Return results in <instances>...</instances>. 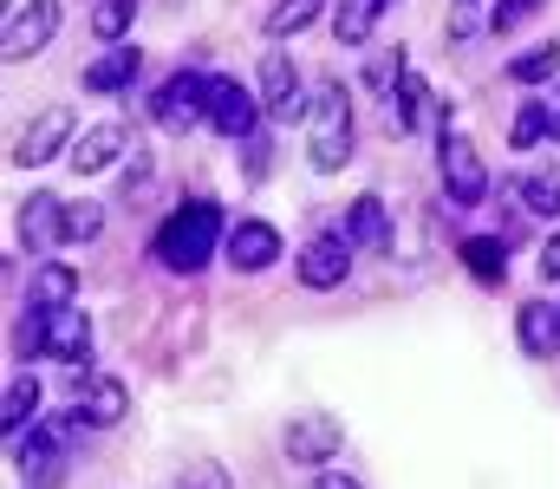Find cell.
I'll use <instances>...</instances> for the list:
<instances>
[{
  "label": "cell",
  "instance_id": "7",
  "mask_svg": "<svg viewBox=\"0 0 560 489\" xmlns=\"http://www.w3.org/2000/svg\"><path fill=\"white\" fill-rule=\"evenodd\" d=\"M443 183H450V202H463V209H476L482 202V189H489V170L476 158V144L469 138H443Z\"/></svg>",
  "mask_w": 560,
  "mask_h": 489
},
{
  "label": "cell",
  "instance_id": "21",
  "mask_svg": "<svg viewBox=\"0 0 560 489\" xmlns=\"http://www.w3.org/2000/svg\"><path fill=\"white\" fill-rule=\"evenodd\" d=\"M456 255L469 261V275H476V281H495V288H502V275H509V248H502L495 235H469Z\"/></svg>",
  "mask_w": 560,
  "mask_h": 489
},
{
  "label": "cell",
  "instance_id": "23",
  "mask_svg": "<svg viewBox=\"0 0 560 489\" xmlns=\"http://www.w3.org/2000/svg\"><path fill=\"white\" fill-rule=\"evenodd\" d=\"M378 7L385 0H339V46H365L372 39V26H378Z\"/></svg>",
  "mask_w": 560,
  "mask_h": 489
},
{
  "label": "cell",
  "instance_id": "27",
  "mask_svg": "<svg viewBox=\"0 0 560 489\" xmlns=\"http://www.w3.org/2000/svg\"><path fill=\"white\" fill-rule=\"evenodd\" d=\"M131 20H138V0H98V7H92V33H98V39H125Z\"/></svg>",
  "mask_w": 560,
  "mask_h": 489
},
{
  "label": "cell",
  "instance_id": "16",
  "mask_svg": "<svg viewBox=\"0 0 560 489\" xmlns=\"http://www.w3.org/2000/svg\"><path fill=\"white\" fill-rule=\"evenodd\" d=\"M112 158H125V131H118V125H92V131H79V144L66 151V163H72L79 176L112 170Z\"/></svg>",
  "mask_w": 560,
  "mask_h": 489
},
{
  "label": "cell",
  "instance_id": "29",
  "mask_svg": "<svg viewBox=\"0 0 560 489\" xmlns=\"http://www.w3.org/2000/svg\"><path fill=\"white\" fill-rule=\"evenodd\" d=\"M541 138H555V131H548V105H522V118H515L509 144H515V151H528V144H541Z\"/></svg>",
  "mask_w": 560,
  "mask_h": 489
},
{
  "label": "cell",
  "instance_id": "20",
  "mask_svg": "<svg viewBox=\"0 0 560 489\" xmlns=\"http://www.w3.org/2000/svg\"><path fill=\"white\" fill-rule=\"evenodd\" d=\"M0 424H7V438H26V431L39 424V385H33L26 372L7 385V411H0Z\"/></svg>",
  "mask_w": 560,
  "mask_h": 489
},
{
  "label": "cell",
  "instance_id": "32",
  "mask_svg": "<svg viewBox=\"0 0 560 489\" xmlns=\"http://www.w3.org/2000/svg\"><path fill=\"white\" fill-rule=\"evenodd\" d=\"M535 7H541V0H502V7L489 13V26H495V33H515V26H522Z\"/></svg>",
  "mask_w": 560,
  "mask_h": 489
},
{
  "label": "cell",
  "instance_id": "25",
  "mask_svg": "<svg viewBox=\"0 0 560 489\" xmlns=\"http://www.w3.org/2000/svg\"><path fill=\"white\" fill-rule=\"evenodd\" d=\"M522 202H528L535 216H555V209H560V170H555V163L522 176Z\"/></svg>",
  "mask_w": 560,
  "mask_h": 489
},
{
  "label": "cell",
  "instance_id": "9",
  "mask_svg": "<svg viewBox=\"0 0 560 489\" xmlns=\"http://www.w3.org/2000/svg\"><path fill=\"white\" fill-rule=\"evenodd\" d=\"M66 138H72V112H66V105H52V112H39V118L26 125V138L13 144V163L39 170V163H52L59 151H66Z\"/></svg>",
  "mask_w": 560,
  "mask_h": 489
},
{
  "label": "cell",
  "instance_id": "4",
  "mask_svg": "<svg viewBox=\"0 0 560 489\" xmlns=\"http://www.w3.org/2000/svg\"><path fill=\"white\" fill-rule=\"evenodd\" d=\"M72 392H79V418L85 424H118L125 411H131V392L112 379V372H92V365H72Z\"/></svg>",
  "mask_w": 560,
  "mask_h": 489
},
{
  "label": "cell",
  "instance_id": "19",
  "mask_svg": "<svg viewBox=\"0 0 560 489\" xmlns=\"http://www.w3.org/2000/svg\"><path fill=\"white\" fill-rule=\"evenodd\" d=\"M138 66H143L138 46H118V53H105V59L85 72V92H125V85L138 79Z\"/></svg>",
  "mask_w": 560,
  "mask_h": 489
},
{
  "label": "cell",
  "instance_id": "6",
  "mask_svg": "<svg viewBox=\"0 0 560 489\" xmlns=\"http://www.w3.org/2000/svg\"><path fill=\"white\" fill-rule=\"evenodd\" d=\"M59 33V0H26L13 20H7V59L20 66V59H33V53H46V39Z\"/></svg>",
  "mask_w": 560,
  "mask_h": 489
},
{
  "label": "cell",
  "instance_id": "34",
  "mask_svg": "<svg viewBox=\"0 0 560 489\" xmlns=\"http://www.w3.org/2000/svg\"><path fill=\"white\" fill-rule=\"evenodd\" d=\"M541 281H560V229L548 235V248H541Z\"/></svg>",
  "mask_w": 560,
  "mask_h": 489
},
{
  "label": "cell",
  "instance_id": "10",
  "mask_svg": "<svg viewBox=\"0 0 560 489\" xmlns=\"http://www.w3.org/2000/svg\"><path fill=\"white\" fill-rule=\"evenodd\" d=\"M222 248H229V268H242V275H261V268H275L280 261L275 222H235Z\"/></svg>",
  "mask_w": 560,
  "mask_h": 489
},
{
  "label": "cell",
  "instance_id": "11",
  "mask_svg": "<svg viewBox=\"0 0 560 489\" xmlns=\"http://www.w3.org/2000/svg\"><path fill=\"white\" fill-rule=\"evenodd\" d=\"M261 112L268 118H306V105H300V72H293V59L287 53H268L261 59Z\"/></svg>",
  "mask_w": 560,
  "mask_h": 489
},
{
  "label": "cell",
  "instance_id": "36",
  "mask_svg": "<svg viewBox=\"0 0 560 489\" xmlns=\"http://www.w3.org/2000/svg\"><path fill=\"white\" fill-rule=\"evenodd\" d=\"M319 489H352L346 477H319Z\"/></svg>",
  "mask_w": 560,
  "mask_h": 489
},
{
  "label": "cell",
  "instance_id": "17",
  "mask_svg": "<svg viewBox=\"0 0 560 489\" xmlns=\"http://www.w3.org/2000/svg\"><path fill=\"white\" fill-rule=\"evenodd\" d=\"M515 333H522V352H528V359H555V346H560V307H548V301H528V307L515 314Z\"/></svg>",
  "mask_w": 560,
  "mask_h": 489
},
{
  "label": "cell",
  "instance_id": "2",
  "mask_svg": "<svg viewBox=\"0 0 560 489\" xmlns=\"http://www.w3.org/2000/svg\"><path fill=\"white\" fill-rule=\"evenodd\" d=\"M306 158H313V170H339L352 158V98L339 79H326L306 112Z\"/></svg>",
  "mask_w": 560,
  "mask_h": 489
},
{
  "label": "cell",
  "instance_id": "13",
  "mask_svg": "<svg viewBox=\"0 0 560 489\" xmlns=\"http://www.w3.org/2000/svg\"><path fill=\"white\" fill-rule=\"evenodd\" d=\"M346 275H352V248H346L339 235L306 242V255H300V281H306V288H339Z\"/></svg>",
  "mask_w": 560,
  "mask_h": 489
},
{
  "label": "cell",
  "instance_id": "30",
  "mask_svg": "<svg viewBox=\"0 0 560 489\" xmlns=\"http://www.w3.org/2000/svg\"><path fill=\"white\" fill-rule=\"evenodd\" d=\"M13 352H20V359H33V352H46V307H33L26 321L13 326Z\"/></svg>",
  "mask_w": 560,
  "mask_h": 489
},
{
  "label": "cell",
  "instance_id": "12",
  "mask_svg": "<svg viewBox=\"0 0 560 489\" xmlns=\"http://www.w3.org/2000/svg\"><path fill=\"white\" fill-rule=\"evenodd\" d=\"M20 242L26 248H59L66 242V202L59 196H26L20 202Z\"/></svg>",
  "mask_w": 560,
  "mask_h": 489
},
{
  "label": "cell",
  "instance_id": "28",
  "mask_svg": "<svg viewBox=\"0 0 560 489\" xmlns=\"http://www.w3.org/2000/svg\"><path fill=\"white\" fill-rule=\"evenodd\" d=\"M560 72V53L555 46H528L515 66H509V79H522V85H541V79H555Z\"/></svg>",
  "mask_w": 560,
  "mask_h": 489
},
{
  "label": "cell",
  "instance_id": "1",
  "mask_svg": "<svg viewBox=\"0 0 560 489\" xmlns=\"http://www.w3.org/2000/svg\"><path fill=\"white\" fill-rule=\"evenodd\" d=\"M215 242H229L222 209H215V202H183V209L156 229V261H163L170 275H196V268L215 261Z\"/></svg>",
  "mask_w": 560,
  "mask_h": 489
},
{
  "label": "cell",
  "instance_id": "24",
  "mask_svg": "<svg viewBox=\"0 0 560 489\" xmlns=\"http://www.w3.org/2000/svg\"><path fill=\"white\" fill-rule=\"evenodd\" d=\"M319 13H326V0H280L275 13H268V33H275V39H287V33H306Z\"/></svg>",
  "mask_w": 560,
  "mask_h": 489
},
{
  "label": "cell",
  "instance_id": "5",
  "mask_svg": "<svg viewBox=\"0 0 560 489\" xmlns=\"http://www.w3.org/2000/svg\"><path fill=\"white\" fill-rule=\"evenodd\" d=\"M72 418H79V411H72ZM72 418H39L26 438H13V464L46 484V477L59 470V451H66V438H72Z\"/></svg>",
  "mask_w": 560,
  "mask_h": 489
},
{
  "label": "cell",
  "instance_id": "18",
  "mask_svg": "<svg viewBox=\"0 0 560 489\" xmlns=\"http://www.w3.org/2000/svg\"><path fill=\"white\" fill-rule=\"evenodd\" d=\"M346 229H352V242H359V248H372V255H385V248H392V216H385V202H378V196H359V202L346 209Z\"/></svg>",
  "mask_w": 560,
  "mask_h": 489
},
{
  "label": "cell",
  "instance_id": "31",
  "mask_svg": "<svg viewBox=\"0 0 560 489\" xmlns=\"http://www.w3.org/2000/svg\"><path fill=\"white\" fill-rule=\"evenodd\" d=\"M105 229V216H98V202H79V209H66V242H92Z\"/></svg>",
  "mask_w": 560,
  "mask_h": 489
},
{
  "label": "cell",
  "instance_id": "14",
  "mask_svg": "<svg viewBox=\"0 0 560 489\" xmlns=\"http://www.w3.org/2000/svg\"><path fill=\"white\" fill-rule=\"evenodd\" d=\"M287 457H293V464H326V457H339V418H293V424H287Z\"/></svg>",
  "mask_w": 560,
  "mask_h": 489
},
{
  "label": "cell",
  "instance_id": "15",
  "mask_svg": "<svg viewBox=\"0 0 560 489\" xmlns=\"http://www.w3.org/2000/svg\"><path fill=\"white\" fill-rule=\"evenodd\" d=\"M46 352H52L59 365H85V352H92V321H85L79 307L46 314Z\"/></svg>",
  "mask_w": 560,
  "mask_h": 489
},
{
  "label": "cell",
  "instance_id": "35",
  "mask_svg": "<svg viewBox=\"0 0 560 489\" xmlns=\"http://www.w3.org/2000/svg\"><path fill=\"white\" fill-rule=\"evenodd\" d=\"M548 131H555V138H560V85H555V92H548Z\"/></svg>",
  "mask_w": 560,
  "mask_h": 489
},
{
  "label": "cell",
  "instance_id": "3",
  "mask_svg": "<svg viewBox=\"0 0 560 489\" xmlns=\"http://www.w3.org/2000/svg\"><path fill=\"white\" fill-rule=\"evenodd\" d=\"M150 118H156L163 131L209 125V79H196V72H176V79H163V92L150 98Z\"/></svg>",
  "mask_w": 560,
  "mask_h": 489
},
{
  "label": "cell",
  "instance_id": "26",
  "mask_svg": "<svg viewBox=\"0 0 560 489\" xmlns=\"http://www.w3.org/2000/svg\"><path fill=\"white\" fill-rule=\"evenodd\" d=\"M405 79H411V72H405V53H398V46H392V53H378V59L365 66V85H372L378 98H398V85H405Z\"/></svg>",
  "mask_w": 560,
  "mask_h": 489
},
{
  "label": "cell",
  "instance_id": "22",
  "mask_svg": "<svg viewBox=\"0 0 560 489\" xmlns=\"http://www.w3.org/2000/svg\"><path fill=\"white\" fill-rule=\"evenodd\" d=\"M72 294H79V275L72 268H39L33 275V307H46V314H59V307H72Z\"/></svg>",
  "mask_w": 560,
  "mask_h": 489
},
{
  "label": "cell",
  "instance_id": "33",
  "mask_svg": "<svg viewBox=\"0 0 560 489\" xmlns=\"http://www.w3.org/2000/svg\"><path fill=\"white\" fill-rule=\"evenodd\" d=\"M176 489H229V470H215V464H196V470H183Z\"/></svg>",
  "mask_w": 560,
  "mask_h": 489
},
{
  "label": "cell",
  "instance_id": "8",
  "mask_svg": "<svg viewBox=\"0 0 560 489\" xmlns=\"http://www.w3.org/2000/svg\"><path fill=\"white\" fill-rule=\"evenodd\" d=\"M255 112H261V98H255L248 85L209 79V125H215L222 138H248V131H255Z\"/></svg>",
  "mask_w": 560,
  "mask_h": 489
}]
</instances>
